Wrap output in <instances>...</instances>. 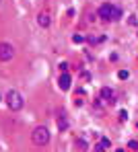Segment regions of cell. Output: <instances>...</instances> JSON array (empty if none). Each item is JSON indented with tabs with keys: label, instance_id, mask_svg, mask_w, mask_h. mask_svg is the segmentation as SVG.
I'll return each mask as SVG.
<instances>
[{
	"label": "cell",
	"instance_id": "1",
	"mask_svg": "<svg viewBox=\"0 0 138 152\" xmlns=\"http://www.w3.org/2000/svg\"><path fill=\"white\" fill-rule=\"evenodd\" d=\"M31 140H33L35 146H46L50 142V129L46 126H37L31 132Z\"/></svg>",
	"mask_w": 138,
	"mask_h": 152
},
{
	"label": "cell",
	"instance_id": "2",
	"mask_svg": "<svg viewBox=\"0 0 138 152\" xmlns=\"http://www.w3.org/2000/svg\"><path fill=\"white\" fill-rule=\"evenodd\" d=\"M99 17L105 21H117L122 17V8L113 6V4H101L99 6Z\"/></svg>",
	"mask_w": 138,
	"mask_h": 152
},
{
	"label": "cell",
	"instance_id": "3",
	"mask_svg": "<svg viewBox=\"0 0 138 152\" xmlns=\"http://www.w3.org/2000/svg\"><path fill=\"white\" fill-rule=\"evenodd\" d=\"M6 105H8V109H10V111H21V109H23V105H25V101H23V97H21V93H19V91L10 88V91L6 93Z\"/></svg>",
	"mask_w": 138,
	"mask_h": 152
},
{
	"label": "cell",
	"instance_id": "4",
	"mask_svg": "<svg viewBox=\"0 0 138 152\" xmlns=\"http://www.w3.org/2000/svg\"><path fill=\"white\" fill-rule=\"evenodd\" d=\"M12 58H15V48L10 43L2 41L0 43V62H10Z\"/></svg>",
	"mask_w": 138,
	"mask_h": 152
},
{
	"label": "cell",
	"instance_id": "5",
	"mask_svg": "<svg viewBox=\"0 0 138 152\" xmlns=\"http://www.w3.org/2000/svg\"><path fill=\"white\" fill-rule=\"evenodd\" d=\"M37 23H39V27H50V23H52L50 12H48V10H41V12L37 15Z\"/></svg>",
	"mask_w": 138,
	"mask_h": 152
},
{
	"label": "cell",
	"instance_id": "6",
	"mask_svg": "<svg viewBox=\"0 0 138 152\" xmlns=\"http://www.w3.org/2000/svg\"><path fill=\"white\" fill-rule=\"evenodd\" d=\"M58 86H60L62 91H68V88H70V74L62 72V76L58 78Z\"/></svg>",
	"mask_w": 138,
	"mask_h": 152
},
{
	"label": "cell",
	"instance_id": "7",
	"mask_svg": "<svg viewBox=\"0 0 138 152\" xmlns=\"http://www.w3.org/2000/svg\"><path fill=\"white\" fill-rule=\"evenodd\" d=\"M99 95H101V99H103V101H105V103H109V105H111L113 101H115V99H113V91H111L109 86H103Z\"/></svg>",
	"mask_w": 138,
	"mask_h": 152
},
{
	"label": "cell",
	"instance_id": "8",
	"mask_svg": "<svg viewBox=\"0 0 138 152\" xmlns=\"http://www.w3.org/2000/svg\"><path fill=\"white\" fill-rule=\"evenodd\" d=\"M109 146H111L109 140H107V138H101V142H99V144H97L95 148H97V152H105L107 148H109Z\"/></svg>",
	"mask_w": 138,
	"mask_h": 152
},
{
	"label": "cell",
	"instance_id": "9",
	"mask_svg": "<svg viewBox=\"0 0 138 152\" xmlns=\"http://www.w3.org/2000/svg\"><path fill=\"white\" fill-rule=\"evenodd\" d=\"M58 129H60V132H66V129H68V121H66L64 113H62V115L58 117Z\"/></svg>",
	"mask_w": 138,
	"mask_h": 152
},
{
	"label": "cell",
	"instance_id": "10",
	"mask_svg": "<svg viewBox=\"0 0 138 152\" xmlns=\"http://www.w3.org/2000/svg\"><path fill=\"white\" fill-rule=\"evenodd\" d=\"M128 72H126V70H120V72H117V78H120V80H126V78H128Z\"/></svg>",
	"mask_w": 138,
	"mask_h": 152
},
{
	"label": "cell",
	"instance_id": "11",
	"mask_svg": "<svg viewBox=\"0 0 138 152\" xmlns=\"http://www.w3.org/2000/svg\"><path fill=\"white\" fill-rule=\"evenodd\" d=\"M72 41H74V43H83L84 37H83V35H74V37H72Z\"/></svg>",
	"mask_w": 138,
	"mask_h": 152
},
{
	"label": "cell",
	"instance_id": "12",
	"mask_svg": "<svg viewBox=\"0 0 138 152\" xmlns=\"http://www.w3.org/2000/svg\"><path fill=\"white\" fill-rule=\"evenodd\" d=\"M128 146H130L132 150H138V142H136V140H130V144H128Z\"/></svg>",
	"mask_w": 138,
	"mask_h": 152
},
{
	"label": "cell",
	"instance_id": "13",
	"mask_svg": "<svg viewBox=\"0 0 138 152\" xmlns=\"http://www.w3.org/2000/svg\"><path fill=\"white\" fill-rule=\"evenodd\" d=\"M128 119V113L126 111H120V121H126Z\"/></svg>",
	"mask_w": 138,
	"mask_h": 152
},
{
	"label": "cell",
	"instance_id": "14",
	"mask_svg": "<svg viewBox=\"0 0 138 152\" xmlns=\"http://www.w3.org/2000/svg\"><path fill=\"white\" fill-rule=\"evenodd\" d=\"M76 146H79V148H87V142H84V140H76Z\"/></svg>",
	"mask_w": 138,
	"mask_h": 152
},
{
	"label": "cell",
	"instance_id": "15",
	"mask_svg": "<svg viewBox=\"0 0 138 152\" xmlns=\"http://www.w3.org/2000/svg\"><path fill=\"white\" fill-rule=\"evenodd\" d=\"M60 70H62V72H66V70H68V64H66V62H62V64H60Z\"/></svg>",
	"mask_w": 138,
	"mask_h": 152
},
{
	"label": "cell",
	"instance_id": "16",
	"mask_svg": "<svg viewBox=\"0 0 138 152\" xmlns=\"http://www.w3.org/2000/svg\"><path fill=\"white\" fill-rule=\"evenodd\" d=\"M117 152H124V150H117Z\"/></svg>",
	"mask_w": 138,
	"mask_h": 152
}]
</instances>
